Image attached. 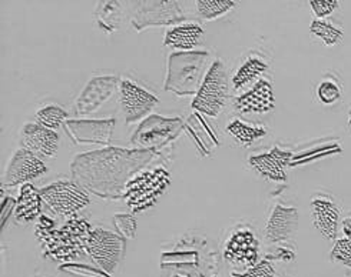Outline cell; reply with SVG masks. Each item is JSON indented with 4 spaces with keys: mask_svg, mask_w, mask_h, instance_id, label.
I'll list each match as a JSON object with an SVG mask.
<instances>
[{
    "mask_svg": "<svg viewBox=\"0 0 351 277\" xmlns=\"http://www.w3.org/2000/svg\"><path fill=\"white\" fill-rule=\"evenodd\" d=\"M291 152L282 150L278 146L268 152L252 155L248 157L251 169L257 172L267 181L284 183L287 182V168L290 166Z\"/></svg>",
    "mask_w": 351,
    "mask_h": 277,
    "instance_id": "19",
    "label": "cell"
},
{
    "mask_svg": "<svg viewBox=\"0 0 351 277\" xmlns=\"http://www.w3.org/2000/svg\"><path fill=\"white\" fill-rule=\"evenodd\" d=\"M226 132L241 148H251L254 143H257L268 135V127L260 123H250L235 118L227 124Z\"/></svg>",
    "mask_w": 351,
    "mask_h": 277,
    "instance_id": "23",
    "label": "cell"
},
{
    "mask_svg": "<svg viewBox=\"0 0 351 277\" xmlns=\"http://www.w3.org/2000/svg\"><path fill=\"white\" fill-rule=\"evenodd\" d=\"M237 6L232 0H198L197 12L204 21H214L227 14Z\"/></svg>",
    "mask_w": 351,
    "mask_h": 277,
    "instance_id": "28",
    "label": "cell"
},
{
    "mask_svg": "<svg viewBox=\"0 0 351 277\" xmlns=\"http://www.w3.org/2000/svg\"><path fill=\"white\" fill-rule=\"evenodd\" d=\"M310 6L317 19H326L327 16L332 14L340 8V2L337 0H311Z\"/></svg>",
    "mask_w": 351,
    "mask_h": 277,
    "instance_id": "32",
    "label": "cell"
},
{
    "mask_svg": "<svg viewBox=\"0 0 351 277\" xmlns=\"http://www.w3.org/2000/svg\"><path fill=\"white\" fill-rule=\"evenodd\" d=\"M149 149L108 148L79 153L71 163L72 181L105 200H119L132 179L155 159Z\"/></svg>",
    "mask_w": 351,
    "mask_h": 277,
    "instance_id": "1",
    "label": "cell"
},
{
    "mask_svg": "<svg viewBox=\"0 0 351 277\" xmlns=\"http://www.w3.org/2000/svg\"><path fill=\"white\" fill-rule=\"evenodd\" d=\"M204 29L195 22H185L167 30L164 44L175 52H191L201 44Z\"/></svg>",
    "mask_w": 351,
    "mask_h": 277,
    "instance_id": "21",
    "label": "cell"
},
{
    "mask_svg": "<svg viewBox=\"0 0 351 277\" xmlns=\"http://www.w3.org/2000/svg\"><path fill=\"white\" fill-rule=\"evenodd\" d=\"M39 190L46 207L60 217L71 219L90 205L89 193L73 181H58Z\"/></svg>",
    "mask_w": 351,
    "mask_h": 277,
    "instance_id": "7",
    "label": "cell"
},
{
    "mask_svg": "<svg viewBox=\"0 0 351 277\" xmlns=\"http://www.w3.org/2000/svg\"><path fill=\"white\" fill-rule=\"evenodd\" d=\"M311 219L315 230L327 240H337L340 226V207L326 193H317L310 200Z\"/></svg>",
    "mask_w": 351,
    "mask_h": 277,
    "instance_id": "16",
    "label": "cell"
},
{
    "mask_svg": "<svg viewBox=\"0 0 351 277\" xmlns=\"http://www.w3.org/2000/svg\"><path fill=\"white\" fill-rule=\"evenodd\" d=\"M130 10L131 25L136 31L156 26H177L185 23L186 12L177 0H143L132 2Z\"/></svg>",
    "mask_w": 351,
    "mask_h": 277,
    "instance_id": "6",
    "label": "cell"
},
{
    "mask_svg": "<svg viewBox=\"0 0 351 277\" xmlns=\"http://www.w3.org/2000/svg\"><path fill=\"white\" fill-rule=\"evenodd\" d=\"M118 93L122 115L128 126L147 119L152 109L159 103L156 94L125 76L121 77Z\"/></svg>",
    "mask_w": 351,
    "mask_h": 277,
    "instance_id": "10",
    "label": "cell"
},
{
    "mask_svg": "<svg viewBox=\"0 0 351 277\" xmlns=\"http://www.w3.org/2000/svg\"><path fill=\"white\" fill-rule=\"evenodd\" d=\"M93 227L84 217L73 216L65 224L56 227L49 216H40L35 235L47 257L59 262H69L81 254H86L88 240Z\"/></svg>",
    "mask_w": 351,
    "mask_h": 277,
    "instance_id": "2",
    "label": "cell"
},
{
    "mask_svg": "<svg viewBox=\"0 0 351 277\" xmlns=\"http://www.w3.org/2000/svg\"><path fill=\"white\" fill-rule=\"evenodd\" d=\"M315 96L318 102L324 106H332L336 105L343 96V88L340 81L334 76H326L320 80V83L317 85Z\"/></svg>",
    "mask_w": 351,
    "mask_h": 277,
    "instance_id": "27",
    "label": "cell"
},
{
    "mask_svg": "<svg viewBox=\"0 0 351 277\" xmlns=\"http://www.w3.org/2000/svg\"><path fill=\"white\" fill-rule=\"evenodd\" d=\"M228 94L230 77L227 68L221 59H215L211 62L210 70L191 106L205 116L218 118L228 102Z\"/></svg>",
    "mask_w": 351,
    "mask_h": 277,
    "instance_id": "5",
    "label": "cell"
},
{
    "mask_svg": "<svg viewBox=\"0 0 351 277\" xmlns=\"http://www.w3.org/2000/svg\"><path fill=\"white\" fill-rule=\"evenodd\" d=\"M269 57L264 52H247L243 56V59L239 60L238 66L232 73L231 86L234 88V90L250 89L251 86L257 83L258 80L265 77V73L269 69Z\"/></svg>",
    "mask_w": 351,
    "mask_h": 277,
    "instance_id": "20",
    "label": "cell"
},
{
    "mask_svg": "<svg viewBox=\"0 0 351 277\" xmlns=\"http://www.w3.org/2000/svg\"><path fill=\"white\" fill-rule=\"evenodd\" d=\"M348 127L351 129V110H350V113H348Z\"/></svg>",
    "mask_w": 351,
    "mask_h": 277,
    "instance_id": "34",
    "label": "cell"
},
{
    "mask_svg": "<svg viewBox=\"0 0 351 277\" xmlns=\"http://www.w3.org/2000/svg\"><path fill=\"white\" fill-rule=\"evenodd\" d=\"M59 135L39 123H26L21 130L22 149L36 155L42 160L53 159L59 149Z\"/></svg>",
    "mask_w": 351,
    "mask_h": 277,
    "instance_id": "17",
    "label": "cell"
},
{
    "mask_svg": "<svg viewBox=\"0 0 351 277\" xmlns=\"http://www.w3.org/2000/svg\"><path fill=\"white\" fill-rule=\"evenodd\" d=\"M115 119H68L63 124L75 144H102L108 148L114 136Z\"/></svg>",
    "mask_w": 351,
    "mask_h": 277,
    "instance_id": "13",
    "label": "cell"
},
{
    "mask_svg": "<svg viewBox=\"0 0 351 277\" xmlns=\"http://www.w3.org/2000/svg\"><path fill=\"white\" fill-rule=\"evenodd\" d=\"M66 120L68 111L58 105H46L36 111V123L53 130V132H56L59 127H63Z\"/></svg>",
    "mask_w": 351,
    "mask_h": 277,
    "instance_id": "26",
    "label": "cell"
},
{
    "mask_svg": "<svg viewBox=\"0 0 351 277\" xmlns=\"http://www.w3.org/2000/svg\"><path fill=\"white\" fill-rule=\"evenodd\" d=\"M95 21L101 30L105 34H114L119 30L122 22V3L114 2V0H105V2H98L97 9H95Z\"/></svg>",
    "mask_w": 351,
    "mask_h": 277,
    "instance_id": "24",
    "label": "cell"
},
{
    "mask_svg": "<svg viewBox=\"0 0 351 277\" xmlns=\"http://www.w3.org/2000/svg\"><path fill=\"white\" fill-rule=\"evenodd\" d=\"M184 129V120L181 118H164L159 115H149L143 119L131 142L141 149L154 150L159 155V150L167 148L169 143L180 136Z\"/></svg>",
    "mask_w": 351,
    "mask_h": 277,
    "instance_id": "8",
    "label": "cell"
},
{
    "mask_svg": "<svg viewBox=\"0 0 351 277\" xmlns=\"http://www.w3.org/2000/svg\"><path fill=\"white\" fill-rule=\"evenodd\" d=\"M232 107L239 115H265L276 107L273 83L268 77H263L257 83L237 96Z\"/></svg>",
    "mask_w": 351,
    "mask_h": 277,
    "instance_id": "15",
    "label": "cell"
},
{
    "mask_svg": "<svg viewBox=\"0 0 351 277\" xmlns=\"http://www.w3.org/2000/svg\"><path fill=\"white\" fill-rule=\"evenodd\" d=\"M341 230L347 239L351 240V215H348L343 222H341Z\"/></svg>",
    "mask_w": 351,
    "mask_h": 277,
    "instance_id": "33",
    "label": "cell"
},
{
    "mask_svg": "<svg viewBox=\"0 0 351 277\" xmlns=\"http://www.w3.org/2000/svg\"><path fill=\"white\" fill-rule=\"evenodd\" d=\"M114 226L117 233L125 239V240H132L136 236L138 229V222L134 213H121L114 216Z\"/></svg>",
    "mask_w": 351,
    "mask_h": 277,
    "instance_id": "29",
    "label": "cell"
},
{
    "mask_svg": "<svg viewBox=\"0 0 351 277\" xmlns=\"http://www.w3.org/2000/svg\"><path fill=\"white\" fill-rule=\"evenodd\" d=\"M330 257L332 262L351 269V240L347 237L337 239L336 243H334Z\"/></svg>",
    "mask_w": 351,
    "mask_h": 277,
    "instance_id": "30",
    "label": "cell"
},
{
    "mask_svg": "<svg viewBox=\"0 0 351 277\" xmlns=\"http://www.w3.org/2000/svg\"><path fill=\"white\" fill-rule=\"evenodd\" d=\"M231 277H278V274L274 269V265L271 263L268 259H264L254 267L247 269L245 272H241V273L234 272Z\"/></svg>",
    "mask_w": 351,
    "mask_h": 277,
    "instance_id": "31",
    "label": "cell"
},
{
    "mask_svg": "<svg viewBox=\"0 0 351 277\" xmlns=\"http://www.w3.org/2000/svg\"><path fill=\"white\" fill-rule=\"evenodd\" d=\"M121 77L114 75L95 76L88 80L84 90L77 94L73 110L77 116H88L110 101L119 90Z\"/></svg>",
    "mask_w": 351,
    "mask_h": 277,
    "instance_id": "12",
    "label": "cell"
},
{
    "mask_svg": "<svg viewBox=\"0 0 351 277\" xmlns=\"http://www.w3.org/2000/svg\"><path fill=\"white\" fill-rule=\"evenodd\" d=\"M171 185V174L164 168L145 169L128 183L122 200L132 213L152 207Z\"/></svg>",
    "mask_w": 351,
    "mask_h": 277,
    "instance_id": "4",
    "label": "cell"
},
{
    "mask_svg": "<svg viewBox=\"0 0 351 277\" xmlns=\"http://www.w3.org/2000/svg\"><path fill=\"white\" fill-rule=\"evenodd\" d=\"M208 51L172 52L167 62L164 89L178 97L195 96L210 70Z\"/></svg>",
    "mask_w": 351,
    "mask_h": 277,
    "instance_id": "3",
    "label": "cell"
},
{
    "mask_svg": "<svg viewBox=\"0 0 351 277\" xmlns=\"http://www.w3.org/2000/svg\"><path fill=\"white\" fill-rule=\"evenodd\" d=\"M42 196L40 190H38L32 183L23 185L19 189V196L16 199L14 206V219L18 223H30L40 216L42 211Z\"/></svg>",
    "mask_w": 351,
    "mask_h": 277,
    "instance_id": "22",
    "label": "cell"
},
{
    "mask_svg": "<svg viewBox=\"0 0 351 277\" xmlns=\"http://www.w3.org/2000/svg\"><path fill=\"white\" fill-rule=\"evenodd\" d=\"M47 172L46 163L36 155L25 149H18L9 160L3 174V189L30 183Z\"/></svg>",
    "mask_w": 351,
    "mask_h": 277,
    "instance_id": "14",
    "label": "cell"
},
{
    "mask_svg": "<svg viewBox=\"0 0 351 277\" xmlns=\"http://www.w3.org/2000/svg\"><path fill=\"white\" fill-rule=\"evenodd\" d=\"M173 277H189V276H182V274H175Z\"/></svg>",
    "mask_w": 351,
    "mask_h": 277,
    "instance_id": "35",
    "label": "cell"
},
{
    "mask_svg": "<svg viewBox=\"0 0 351 277\" xmlns=\"http://www.w3.org/2000/svg\"><path fill=\"white\" fill-rule=\"evenodd\" d=\"M125 239L118 233L97 227L93 229L89 240L86 254L93 260V263L99 267L101 272L112 274L125 253Z\"/></svg>",
    "mask_w": 351,
    "mask_h": 277,
    "instance_id": "9",
    "label": "cell"
},
{
    "mask_svg": "<svg viewBox=\"0 0 351 277\" xmlns=\"http://www.w3.org/2000/svg\"><path fill=\"white\" fill-rule=\"evenodd\" d=\"M298 210L291 206L276 205L267 220L264 236L268 243L280 244L293 239L298 229Z\"/></svg>",
    "mask_w": 351,
    "mask_h": 277,
    "instance_id": "18",
    "label": "cell"
},
{
    "mask_svg": "<svg viewBox=\"0 0 351 277\" xmlns=\"http://www.w3.org/2000/svg\"><path fill=\"white\" fill-rule=\"evenodd\" d=\"M310 34L326 46H336L344 38L343 29L327 19H314L310 25Z\"/></svg>",
    "mask_w": 351,
    "mask_h": 277,
    "instance_id": "25",
    "label": "cell"
},
{
    "mask_svg": "<svg viewBox=\"0 0 351 277\" xmlns=\"http://www.w3.org/2000/svg\"><path fill=\"white\" fill-rule=\"evenodd\" d=\"M224 257L237 267L251 269L260 262V240L248 224L235 227L224 246Z\"/></svg>",
    "mask_w": 351,
    "mask_h": 277,
    "instance_id": "11",
    "label": "cell"
}]
</instances>
